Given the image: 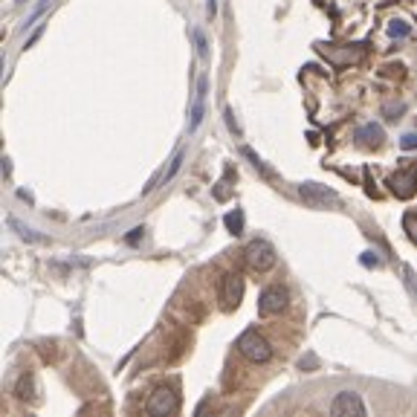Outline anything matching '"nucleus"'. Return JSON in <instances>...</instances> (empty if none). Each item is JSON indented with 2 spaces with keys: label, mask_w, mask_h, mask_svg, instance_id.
Returning a JSON list of instances; mask_svg holds the SVG:
<instances>
[{
  "label": "nucleus",
  "mask_w": 417,
  "mask_h": 417,
  "mask_svg": "<svg viewBox=\"0 0 417 417\" xmlns=\"http://www.w3.org/2000/svg\"><path fill=\"white\" fill-rule=\"evenodd\" d=\"M278 261V255H275V246L270 241H249L246 249H244V264L252 270V273H267L273 270Z\"/></svg>",
  "instance_id": "1"
},
{
  "label": "nucleus",
  "mask_w": 417,
  "mask_h": 417,
  "mask_svg": "<svg viewBox=\"0 0 417 417\" xmlns=\"http://www.w3.org/2000/svg\"><path fill=\"white\" fill-rule=\"evenodd\" d=\"M238 350H241V357H246L249 362H255V365H261V362H270V357H273V348H270V342L258 333V331H244L241 336H238Z\"/></svg>",
  "instance_id": "2"
},
{
  "label": "nucleus",
  "mask_w": 417,
  "mask_h": 417,
  "mask_svg": "<svg viewBox=\"0 0 417 417\" xmlns=\"http://www.w3.org/2000/svg\"><path fill=\"white\" fill-rule=\"evenodd\" d=\"M333 67H345V64H360L365 58V44H348V47H333V44H319L316 47Z\"/></svg>",
  "instance_id": "3"
},
{
  "label": "nucleus",
  "mask_w": 417,
  "mask_h": 417,
  "mask_svg": "<svg viewBox=\"0 0 417 417\" xmlns=\"http://www.w3.org/2000/svg\"><path fill=\"white\" fill-rule=\"evenodd\" d=\"M299 195H302V200L310 209H328V206H336L339 203L336 191L328 188V185H322V183H302L299 185Z\"/></svg>",
  "instance_id": "4"
},
{
  "label": "nucleus",
  "mask_w": 417,
  "mask_h": 417,
  "mask_svg": "<svg viewBox=\"0 0 417 417\" xmlns=\"http://www.w3.org/2000/svg\"><path fill=\"white\" fill-rule=\"evenodd\" d=\"M177 409H180V400H177V394H174L171 389H166V386L154 389V394H151L148 403H145V411H148L151 417H168V414H174Z\"/></svg>",
  "instance_id": "5"
},
{
  "label": "nucleus",
  "mask_w": 417,
  "mask_h": 417,
  "mask_svg": "<svg viewBox=\"0 0 417 417\" xmlns=\"http://www.w3.org/2000/svg\"><path fill=\"white\" fill-rule=\"evenodd\" d=\"M244 299V278L238 273H227L220 278V304L223 310H235Z\"/></svg>",
  "instance_id": "6"
},
{
  "label": "nucleus",
  "mask_w": 417,
  "mask_h": 417,
  "mask_svg": "<svg viewBox=\"0 0 417 417\" xmlns=\"http://www.w3.org/2000/svg\"><path fill=\"white\" fill-rule=\"evenodd\" d=\"M287 307V290L284 287H267V290L261 293V299H258V316H275V313H281Z\"/></svg>",
  "instance_id": "7"
},
{
  "label": "nucleus",
  "mask_w": 417,
  "mask_h": 417,
  "mask_svg": "<svg viewBox=\"0 0 417 417\" xmlns=\"http://www.w3.org/2000/svg\"><path fill=\"white\" fill-rule=\"evenodd\" d=\"M368 409H365V403L360 400V394H354V392H342V394H336V400L331 403V414H336V417H342V414H365Z\"/></svg>",
  "instance_id": "8"
},
{
  "label": "nucleus",
  "mask_w": 417,
  "mask_h": 417,
  "mask_svg": "<svg viewBox=\"0 0 417 417\" xmlns=\"http://www.w3.org/2000/svg\"><path fill=\"white\" fill-rule=\"evenodd\" d=\"M206 90H209V79L200 76L198 79V93H195V102H191V119H188V131H198L203 116H206Z\"/></svg>",
  "instance_id": "9"
},
{
  "label": "nucleus",
  "mask_w": 417,
  "mask_h": 417,
  "mask_svg": "<svg viewBox=\"0 0 417 417\" xmlns=\"http://www.w3.org/2000/svg\"><path fill=\"white\" fill-rule=\"evenodd\" d=\"M183 159H185V154H183V151H177V154H174V159H171V166H168V168H163V171H159V174H156V177H154V180H151V183H148L145 188H142V195H151V191H154V188H159V185H166V183H168V180H171V177H174V174L180 171V166H183Z\"/></svg>",
  "instance_id": "10"
},
{
  "label": "nucleus",
  "mask_w": 417,
  "mask_h": 417,
  "mask_svg": "<svg viewBox=\"0 0 417 417\" xmlns=\"http://www.w3.org/2000/svg\"><path fill=\"white\" fill-rule=\"evenodd\" d=\"M392 188L397 198H411L417 188V171H400L392 177Z\"/></svg>",
  "instance_id": "11"
},
{
  "label": "nucleus",
  "mask_w": 417,
  "mask_h": 417,
  "mask_svg": "<svg viewBox=\"0 0 417 417\" xmlns=\"http://www.w3.org/2000/svg\"><path fill=\"white\" fill-rule=\"evenodd\" d=\"M382 139H386V131H382V125H377V122L357 127V142L360 145H382Z\"/></svg>",
  "instance_id": "12"
},
{
  "label": "nucleus",
  "mask_w": 417,
  "mask_h": 417,
  "mask_svg": "<svg viewBox=\"0 0 417 417\" xmlns=\"http://www.w3.org/2000/svg\"><path fill=\"white\" fill-rule=\"evenodd\" d=\"M9 227L23 238V241H29V244H47V238L44 235H38L35 229H29V227H23V223L18 220V217H9Z\"/></svg>",
  "instance_id": "13"
},
{
  "label": "nucleus",
  "mask_w": 417,
  "mask_h": 417,
  "mask_svg": "<svg viewBox=\"0 0 417 417\" xmlns=\"http://www.w3.org/2000/svg\"><path fill=\"white\" fill-rule=\"evenodd\" d=\"M223 220H227V229H229L232 235H241V232H244V212H241V209L229 212V215L223 217Z\"/></svg>",
  "instance_id": "14"
},
{
  "label": "nucleus",
  "mask_w": 417,
  "mask_h": 417,
  "mask_svg": "<svg viewBox=\"0 0 417 417\" xmlns=\"http://www.w3.org/2000/svg\"><path fill=\"white\" fill-rule=\"evenodd\" d=\"M50 4H52V0H41V4H38L35 9H32L29 15H26V21H23V29H29L32 23H35V21H38V18H41V15H44V12L50 9Z\"/></svg>",
  "instance_id": "15"
},
{
  "label": "nucleus",
  "mask_w": 417,
  "mask_h": 417,
  "mask_svg": "<svg viewBox=\"0 0 417 417\" xmlns=\"http://www.w3.org/2000/svg\"><path fill=\"white\" fill-rule=\"evenodd\" d=\"M409 32H411V29H409L406 21H392V23H389V35H392V38H409Z\"/></svg>",
  "instance_id": "16"
},
{
  "label": "nucleus",
  "mask_w": 417,
  "mask_h": 417,
  "mask_svg": "<svg viewBox=\"0 0 417 417\" xmlns=\"http://www.w3.org/2000/svg\"><path fill=\"white\" fill-rule=\"evenodd\" d=\"M191 35H195V44H198V52H200V58H209V44H206L203 29H195V32H191Z\"/></svg>",
  "instance_id": "17"
},
{
  "label": "nucleus",
  "mask_w": 417,
  "mask_h": 417,
  "mask_svg": "<svg viewBox=\"0 0 417 417\" xmlns=\"http://www.w3.org/2000/svg\"><path fill=\"white\" fill-rule=\"evenodd\" d=\"M403 275H406V287H409L411 299L417 302V281H414V270H411V267H403Z\"/></svg>",
  "instance_id": "18"
},
{
  "label": "nucleus",
  "mask_w": 417,
  "mask_h": 417,
  "mask_svg": "<svg viewBox=\"0 0 417 417\" xmlns=\"http://www.w3.org/2000/svg\"><path fill=\"white\" fill-rule=\"evenodd\" d=\"M406 232L411 241H417V215H406Z\"/></svg>",
  "instance_id": "19"
},
{
  "label": "nucleus",
  "mask_w": 417,
  "mask_h": 417,
  "mask_svg": "<svg viewBox=\"0 0 417 417\" xmlns=\"http://www.w3.org/2000/svg\"><path fill=\"white\" fill-rule=\"evenodd\" d=\"M400 148H403V151H417V134H406V137L400 139Z\"/></svg>",
  "instance_id": "20"
},
{
  "label": "nucleus",
  "mask_w": 417,
  "mask_h": 417,
  "mask_svg": "<svg viewBox=\"0 0 417 417\" xmlns=\"http://www.w3.org/2000/svg\"><path fill=\"white\" fill-rule=\"evenodd\" d=\"M362 267H379V258H377V252H362Z\"/></svg>",
  "instance_id": "21"
},
{
  "label": "nucleus",
  "mask_w": 417,
  "mask_h": 417,
  "mask_svg": "<svg viewBox=\"0 0 417 417\" xmlns=\"http://www.w3.org/2000/svg\"><path fill=\"white\" fill-rule=\"evenodd\" d=\"M38 38H41V29H35V32H32V35L26 38V44H23V50H29V47H32V44H35Z\"/></svg>",
  "instance_id": "22"
},
{
  "label": "nucleus",
  "mask_w": 417,
  "mask_h": 417,
  "mask_svg": "<svg viewBox=\"0 0 417 417\" xmlns=\"http://www.w3.org/2000/svg\"><path fill=\"white\" fill-rule=\"evenodd\" d=\"M142 232H145V229H142V227H137V229H134V232H131V235H127V244H137V241H139V235H142Z\"/></svg>",
  "instance_id": "23"
},
{
  "label": "nucleus",
  "mask_w": 417,
  "mask_h": 417,
  "mask_svg": "<svg viewBox=\"0 0 417 417\" xmlns=\"http://www.w3.org/2000/svg\"><path fill=\"white\" fill-rule=\"evenodd\" d=\"M206 9H209V15H215V12H217V4H215V0H209V6H206Z\"/></svg>",
  "instance_id": "24"
},
{
  "label": "nucleus",
  "mask_w": 417,
  "mask_h": 417,
  "mask_svg": "<svg viewBox=\"0 0 417 417\" xmlns=\"http://www.w3.org/2000/svg\"><path fill=\"white\" fill-rule=\"evenodd\" d=\"M23 4H29V0H18V6H23Z\"/></svg>",
  "instance_id": "25"
}]
</instances>
